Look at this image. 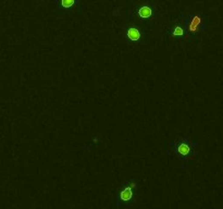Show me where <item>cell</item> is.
<instances>
[{
    "mask_svg": "<svg viewBox=\"0 0 223 209\" xmlns=\"http://www.w3.org/2000/svg\"><path fill=\"white\" fill-rule=\"evenodd\" d=\"M133 196V192H132V188H126L122 193L120 194V197L122 201H130Z\"/></svg>",
    "mask_w": 223,
    "mask_h": 209,
    "instance_id": "cell-4",
    "label": "cell"
},
{
    "mask_svg": "<svg viewBox=\"0 0 223 209\" xmlns=\"http://www.w3.org/2000/svg\"><path fill=\"white\" fill-rule=\"evenodd\" d=\"M200 23H201V18L199 15H195L193 19H192V22H190L189 26H188V31L192 33H195L196 31L198 30Z\"/></svg>",
    "mask_w": 223,
    "mask_h": 209,
    "instance_id": "cell-1",
    "label": "cell"
},
{
    "mask_svg": "<svg viewBox=\"0 0 223 209\" xmlns=\"http://www.w3.org/2000/svg\"><path fill=\"white\" fill-rule=\"evenodd\" d=\"M128 36L131 41H137V39L141 38V33H139L138 30H136V28H130L128 31Z\"/></svg>",
    "mask_w": 223,
    "mask_h": 209,
    "instance_id": "cell-2",
    "label": "cell"
},
{
    "mask_svg": "<svg viewBox=\"0 0 223 209\" xmlns=\"http://www.w3.org/2000/svg\"><path fill=\"white\" fill-rule=\"evenodd\" d=\"M173 35L174 36H182L183 35V28L181 26H176L174 28V32H173Z\"/></svg>",
    "mask_w": 223,
    "mask_h": 209,
    "instance_id": "cell-7",
    "label": "cell"
},
{
    "mask_svg": "<svg viewBox=\"0 0 223 209\" xmlns=\"http://www.w3.org/2000/svg\"><path fill=\"white\" fill-rule=\"evenodd\" d=\"M138 15L143 19H148L151 15V9L149 7H141L138 11Z\"/></svg>",
    "mask_w": 223,
    "mask_h": 209,
    "instance_id": "cell-3",
    "label": "cell"
},
{
    "mask_svg": "<svg viewBox=\"0 0 223 209\" xmlns=\"http://www.w3.org/2000/svg\"><path fill=\"white\" fill-rule=\"evenodd\" d=\"M74 2H75V0H61V5L64 8H70L74 5Z\"/></svg>",
    "mask_w": 223,
    "mask_h": 209,
    "instance_id": "cell-6",
    "label": "cell"
},
{
    "mask_svg": "<svg viewBox=\"0 0 223 209\" xmlns=\"http://www.w3.org/2000/svg\"><path fill=\"white\" fill-rule=\"evenodd\" d=\"M179 152L181 155H187L188 152H189V146L186 144H181L179 147Z\"/></svg>",
    "mask_w": 223,
    "mask_h": 209,
    "instance_id": "cell-5",
    "label": "cell"
}]
</instances>
